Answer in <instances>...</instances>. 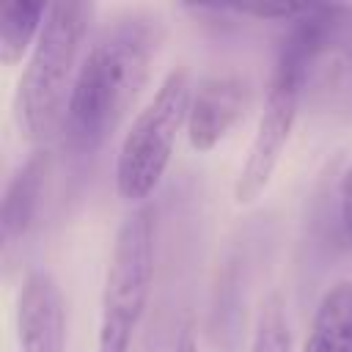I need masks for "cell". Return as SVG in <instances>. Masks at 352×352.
Here are the masks:
<instances>
[{"mask_svg": "<svg viewBox=\"0 0 352 352\" xmlns=\"http://www.w3.org/2000/svg\"><path fill=\"white\" fill-rule=\"evenodd\" d=\"M160 38V22L140 11L116 16L94 36L80 60L60 129L69 151L94 154L118 129L148 82Z\"/></svg>", "mask_w": 352, "mask_h": 352, "instance_id": "cell-1", "label": "cell"}, {"mask_svg": "<svg viewBox=\"0 0 352 352\" xmlns=\"http://www.w3.org/2000/svg\"><path fill=\"white\" fill-rule=\"evenodd\" d=\"M91 19V3L58 0L47 8L44 28L16 88V121L30 143H47L63 129Z\"/></svg>", "mask_w": 352, "mask_h": 352, "instance_id": "cell-2", "label": "cell"}, {"mask_svg": "<svg viewBox=\"0 0 352 352\" xmlns=\"http://www.w3.org/2000/svg\"><path fill=\"white\" fill-rule=\"evenodd\" d=\"M302 69V99L330 113L352 110V6H302L278 47Z\"/></svg>", "mask_w": 352, "mask_h": 352, "instance_id": "cell-3", "label": "cell"}, {"mask_svg": "<svg viewBox=\"0 0 352 352\" xmlns=\"http://www.w3.org/2000/svg\"><path fill=\"white\" fill-rule=\"evenodd\" d=\"M190 99L192 85L187 69H173L165 74L151 102L135 116L116 160V190L124 201L140 204L162 182L176 135L182 124H187Z\"/></svg>", "mask_w": 352, "mask_h": 352, "instance_id": "cell-4", "label": "cell"}, {"mask_svg": "<svg viewBox=\"0 0 352 352\" xmlns=\"http://www.w3.org/2000/svg\"><path fill=\"white\" fill-rule=\"evenodd\" d=\"M154 280V212L135 209L118 226L104 275L96 352H129Z\"/></svg>", "mask_w": 352, "mask_h": 352, "instance_id": "cell-5", "label": "cell"}, {"mask_svg": "<svg viewBox=\"0 0 352 352\" xmlns=\"http://www.w3.org/2000/svg\"><path fill=\"white\" fill-rule=\"evenodd\" d=\"M300 102H302V69L289 52L278 50L264 110H261L253 143L248 148V160L234 184L236 204H250L270 184L278 168V160L283 154V146L289 140V132L294 126Z\"/></svg>", "mask_w": 352, "mask_h": 352, "instance_id": "cell-6", "label": "cell"}, {"mask_svg": "<svg viewBox=\"0 0 352 352\" xmlns=\"http://www.w3.org/2000/svg\"><path fill=\"white\" fill-rule=\"evenodd\" d=\"M248 102H250V91L245 80L234 74H214L201 80L190 99V113H187L190 146L195 151L214 148L245 116Z\"/></svg>", "mask_w": 352, "mask_h": 352, "instance_id": "cell-7", "label": "cell"}, {"mask_svg": "<svg viewBox=\"0 0 352 352\" xmlns=\"http://www.w3.org/2000/svg\"><path fill=\"white\" fill-rule=\"evenodd\" d=\"M16 330L22 352H66V311L55 278L33 270L19 292Z\"/></svg>", "mask_w": 352, "mask_h": 352, "instance_id": "cell-8", "label": "cell"}, {"mask_svg": "<svg viewBox=\"0 0 352 352\" xmlns=\"http://www.w3.org/2000/svg\"><path fill=\"white\" fill-rule=\"evenodd\" d=\"M47 173H50V154L44 148H36L8 179L6 192H3V206H0L3 250H11L30 231L38 204H41Z\"/></svg>", "mask_w": 352, "mask_h": 352, "instance_id": "cell-9", "label": "cell"}, {"mask_svg": "<svg viewBox=\"0 0 352 352\" xmlns=\"http://www.w3.org/2000/svg\"><path fill=\"white\" fill-rule=\"evenodd\" d=\"M302 352H352V280H338L324 292Z\"/></svg>", "mask_w": 352, "mask_h": 352, "instance_id": "cell-10", "label": "cell"}, {"mask_svg": "<svg viewBox=\"0 0 352 352\" xmlns=\"http://www.w3.org/2000/svg\"><path fill=\"white\" fill-rule=\"evenodd\" d=\"M47 8L50 6L38 0H8L0 6V60L6 66L19 63L30 44L38 41Z\"/></svg>", "mask_w": 352, "mask_h": 352, "instance_id": "cell-11", "label": "cell"}, {"mask_svg": "<svg viewBox=\"0 0 352 352\" xmlns=\"http://www.w3.org/2000/svg\"><path fill=\"white\" fill-rule=\"evenodd\" d=\"M253 352H292L289 322H286L283 300L278 294H270L261 302L258 324L253 336Z\"/></svg>", "mask_w": 352, "mask_h": 352, "instance_id": "cell-12", "label": "cell"}, {"mask_svg": "<svg viewBox=\"0 0 352 352\" xmlns=\"http://www.w3.org/2000/svg\"><path fill=\"white\" fill-rule=\"evenodd\" d=\"M338 228L346 248H352V165L338 182Z\"/></svg>", "mask_w": 352, "mask_h": 352, "instance_id": "cell-13", "label": "cell"}, {"mask_svg": "<svg viewBox=\"0 0 352 352\" xmlns=\"http://www.w3.org/2000/svg\"><path fill=\"white\" fill-rule=\"evenodd\" d=\"M173 352H201V349H198V341L192 338V333H190V330H182V336H179V341H176V346H173Z\"/></svg>", "mask_w": 352, "mask_h": 352, "instance_id": "cell-14", "label": "cell"}]
</instances>
